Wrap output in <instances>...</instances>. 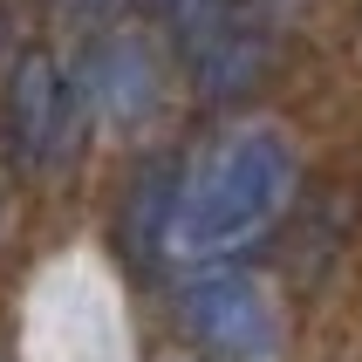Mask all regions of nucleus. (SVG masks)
Wrapping results in <instances>:
<instances>
[{"label":"nucleus","instance_id":"f257e3e1","mask_svg":"<svg viewBox=\"0 0 362 362\" xmlns=\"http://www.w3.org/2000/svg\"><path fill=\"white\" fill-rule=\"evenodd\" d=\"M294 137L274 130V123H233L199 164H192V178L178 185V199L164 212V240L178 260H226V253H240L267 233V226L287 212L294 199Z\"/></svg>","mask_w":362,"mask_h":362},{"label":"nucleus","instance_id":"f03ea898","mask_svg":"<svg viewBox=\"0 0 362 362\" xmlns=\"http://www.w3.org/2000/svg\"><path fill=\"white\" fill-rule=\"evenodd\" d=\"M171 7H178L185 62L212 96H233L240 82H253L281 28V0H171Z\"/></svg>","mask_w":362,"mask_h":362},{"label":"nucleus","instance_id":"7ed1b4c3","mask_svg":"<svg viewBox=\"0 0 362 362\" xmlns=\"http://www.w3.org/2000/svg\"><path fill=\"white\" fill-rule=\"evenodd\" d=\"M185 328L226 362H274L281 356V308L253 274H219L205 267L185 287Z\"/></svg>","mask_w":362,"mask_h":362},{"label":"nucleus","instance_id":"20e7f679","mask_svg":"<svg viewBox=\"0 0 362 362\" xmlns=\"http://www.w3.org/2000/svg\"><path fill=\"white\" fill-rule=\"evenodd\" d=\"M82 89L55 69V55H28L7 82V144L21 164H55L76 144Z\"/></svg>","mask_w":362,"mask_h":362},{"label":"nucleus","instance_id":"39448f33","mask_svg":"<svg viewBox=\"0 0 362 362\" xmlns=\"http://www.w3.org/2000/svg\"><path fill=\"white\" fill-rule=\"evenodd\" d=\"M82 103H96L110 123H144L151 103H158V76H151V55L137 41H103L89 69H82Z\"/></svg>","mask_w":362,"mask_h":362},{"label":"nucleus","instance_id":"423d86ee","mask_svg":"<svg viewBox=\"0 0 362 362\" xmlns=\"http://www.w3.org/2000/svg\"><path fill=\"white\" fill-rule=\"evenodd\" d=\"M62 7H69V14H76V21H103V14H110V7H117V0H62Z\"/></svg>","mask_w":362,"mask_h":362}]
</instances>
